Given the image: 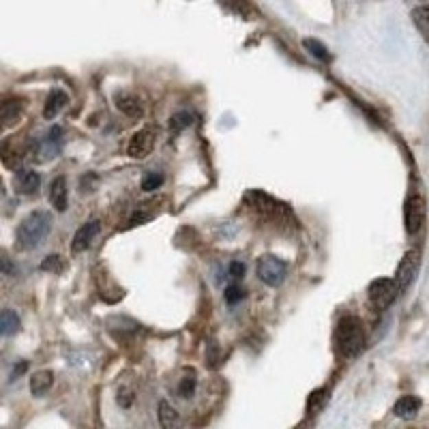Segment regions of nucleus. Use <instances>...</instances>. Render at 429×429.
<instances>
[{
	"mask_svg": "<svg viewBox=\"0 0 429 429\" xmlns=\"http://www.w3.org/2000/svg\"><path fill=\"white\" fill-rule=\"evenodd\" d=\"M52 230V217L43 210H34L30 212L28 217L20 223L17 228V234H15V241H17V247L20 249H34L43 243V239L50 234Z\"/></svg>",
	"mask_w": 429,
	"mask_h": 429,
	"instance_id": "nucleus-1",
	"label": "nucleus"
},
{
	"mask_svg": "<svg viewBox=\"0 0 429 429\" xmlns=\"http://www.w3.org/2000/svg\"><path fill=\"white\" fill-rule=\"evenodd\" d=\"M337 346H339V352L344 356H356L361 350H363V344H365V331H363V322L356 318V316H346L342 322H339L337 327Z\"/></svg>",
	"mask_w": 429,
	"mask_h": 429,
	"instance_id": "nucleus-2",
	"label": "nucleus"
},
{
	"mask_svg": "<svg viewBox=\"0 0 429 429\" xmlns=\"http://www.w3.org/2000/svg\"><path fill=\"white\" fill-rule=\"evenodd\" d=\"M256 273L260 277L262 283L271 285V288H275V285H279L283 279H285V273H288V266H285L283 260L275 258V256H262L256 264Z\"/></svg>",
	"mask_w": 429,
	"mask_h": 429,
	"instance_id": "nucleus-3",
	"label": "nucleus"
},
{
	"mask_svg": "<svg viewBox=\"0 0 429 429\" xmlns=\"http://www.w3.org/2000/svg\"><path fill=\"white\" fill-rule=\"evenodd\" d=\"M395 294H397V285H395V281H390V279H375L369 285V300L378 309L388 307L390 302L395 300Z\"/></svg>",
	"mask_w": 429,
	"mask_h": 429,
	"instance_id": "nucleus-4",
	"label": "nucleus"
},
{
	"mask_svg": "<svg viewBox=\"0 0 429 429\" xmlns=\"http://www.w3.org/2000/svg\"><path fill=\"white\" fill-rule=\"evenodd\" d=\"M60 135H63V129L60 127H52L47 131V135L43 140H39L37 144L32 148V157L37 161H47V159H54L58 153H60Z\"/></svg>",
	"mask_w": 429,
	"mask_h": 429,
	"instance_id": "nucleus-5",
	"label": "nucleus"
},
{
	"mask_svg": "<svg viewBox=\"0 0 429 429\" xmlns=\"http://www.w3.org/2000/svg\"><path fill=\"white\" fill-rule=\"evenodd\" d=\"M153 144H155V133L151 129H142V131L133 133L129 146H127V153L133 159H144V157L151 155Z\"/></svg>",
	"mask_w": 429,
	"mask_h": 429,
	"instance_id": "nucleus-6",
	"label": "nucleus"
},
{
	"mask_svg": "<svg viewBox=\"0 0 429 429\" xmlns=\"http://www.w3.org/2000/svg\"><path fill=\"white\" fill-rule=\"evenodd\" d=\"M99 230H101V223H99L97 219H91L88 223H84V226L76 232L74 243H71V252H74V254L86 252V249L93 245L95 236L99 234Z\"/></svg>",
	"mask_w": 429,
	"mask_h": 429,
	"instance_id": "nucleus-7",
	"label": "nucleus"
},
{
	"mask_svg": "<svg viewBox=\"0 0 429 429\" xmlns=\"http://www.w3.org/2000/svg\"><path fill=\"white\" fill-rule=\"evenodd\" d=\"M423 219H425V204L423 200L419 198V195H415V198H410L408 204H406V228L408 232H419L421 226H423Z\"/></svg>",
	"mask_w": 429,
	"mask_h": 429,
	"instance_id": "nucleus-8",
	"label": "nucleus"
},
{
	"mask_svg": "<svg viewBox=\"0 0 429 429\" xmlns=\"http://www.w3.org/2000/svg\"><path fill=\"white\" fill-rule=\"evenodd\" d=\"M41 185V176L39 172L34 170H20L15 174V189L24 193V195H30V193H37Z\"/></svg>",
	"mask_w": 429,
	"mask_h": 429,
	"instance_id": "nucleus-9",
	"label": "nucleus"
},
{
	"mask_svg": "<svg viewBox=\"0 0 429 429\" xmlns=\"http://www.w3.org/2000/svg\"><path fill=\"white\" fill-rule=\"evenodd\" d=\"M419 412H421V399L415 395H404L402 399H397L395 406H393V415L404 419V421L415 419Z\"/></svg>",
	"mask_w": 429,
	"mask_h": 429,
	"instance_id": "nucleus-10",
	"label": "nucleus"
},
{
	"mask_svg": "<svg viewBox=\"0 0 429 429\" xmlns=\"http://www.w3.org/2000/svg\"><path fill=\"white\" fill-rule=\"evenodd\" d=\"M24 110V101L22 99H7L3 105H0V120H3V127L9 129L20 120Z\"/></svg>",
	"mask_w": 429,
	"mask_h": 429,
	"instance_id": "nucleus-11",
	"label": "nucleus"
},
{
	"mask_svg": "<svg viewBox=\"0 0 429 429\" xmlns=\"http://www.w3.org/2000/svg\"><path fill=\"white\" fill-rule=\"evenodd\" d=\"M50 204L56 208L58 212L67 210V181H65V176H58V178H54L52 185H50Z\"/></svg>",
	"mask_w": 429,
	"mask_h": 429,
	"instance_id": "nucleus-12",
	"label": "nucleus"
},
{
	"mask_svg": "<svg viewBox=\"0 0 429 429\" xmlns=\"http://www.w3.org/2000/svg\"><path fill=\"white\" fill-rule=\"evenodd\" d=\"M159 423L161 429H181V417L176 408L168 402H159Z\"/></svg>",
	"mask_w": 429,
	"mask_h": 429,
	"instance_id": "nucleus-13",
	"label": "nucleus"
},
{
	"mask_svg": "<svg viewBox=\"0 0 429 429\" xmlns=\"http://www.w3.org/2000/svg\"><path fill=\"white\" fill-rule=\"evenodd\" d=\"M52 384H54V375H52V371H37L30 378V393L34 397H43L45 393L52 388Z\"/></svg>",
	"mask_w": 429,
	"mask_h": 429,
	"instance_id": "nucleus-14",
	"label": "nucleus"
},
{
	"mask_svg": "<svg viewBox=\"0 0 429 429\" xmlns=\"http://www.w3.org/2000/svg\"><path fill=\"white\" fill-rule=\"evenodd\" d=\"M116 107L122 114H127L131 118H140L142 114H144V107H142L140 99L133 97V95H118L116 97Z\"/></svg>",
	"mask_w": 429,
	"mask_h": 429,
	"instance_id": "nucleus-15",
	"label": "nucleus"
},
{
	"mask_svg": "<svg viewBox=\"0 0 429 429\" xmlns=\"http://www.w3.org/2000/svg\"><path fill=\"white\" fill-rule=\"evenodd\" d=\"M67 101H69L67 93H63V91H52L50 97H47V101H45V107H43V116L47 120H52L54 116H58V112L67 105Z\"/></svg>",
	"mask_w": 429,
	"mask_h": 429,
	"instance_id": "nucleus-16",
	"label": "nucleus"
},
{
	"mask_svg": "<svg viewBox=\"0 0 429 429\" xmlns=\"http://www.w3.org/2000/svg\"><path fill=\"white\" fill-rule=\"evenodd\" d=\"M412 20L417 24V28L421 30V34L425 37V41L429 43V5H423V7H417L412 11Z\"/></svg>",
	"mask_w": 429,
	"mask_h": 429,
	"instance_id": "nucleus-17",
	"label": "nucleus"
},
{
	"mask_svg": "<svg viewBox=\"0 0 429 429\" xmlns=\"http://www.w3.org/2000/svg\"><path fill=\"white\" fill-rule=\"evenodd\" d=\"M0 331H3V335H13L20 331V318L13 309H5L0 316Z\"/></svg>",
	"mask_w": 429,
	"mask_h": 429,
	"instance_id": "nucleus-18",
	"label": "nucleus"
},
{
	"mask_svg": "<svg viewBox=\"0 0 429 429\" xmlns=\"http://www.w3.org/2000/svg\"><path fill=\"white\" fill-rule=\"evenodd\" d=\"M415 258H417V254H408L406 258H404V262H402V266H399V271H397V283H399V288H404V285L412 279V264H415Z\"/></svg>",
	"mask_w": 429,
	"mask_h": 429,
	"instance_id": "nucleus-19",
	"label": "nucleus"
},
{
	"mask_svg": "<svg viewBox=\"0 0 429 429\" xmlns=\"http://www.w3.org/2000/svg\"><path fill=\"white\" fill-rule=\"evenodd\" d=\"M195 384H198V380H195V371L189 369V371L183 375L181 384H178V395H181V397H191L193 393H195Z\"/></svg>",
	"mask_w": 429,
	"mask_h": 429,
	"instance_id": "nucleus-20",
	"label": "nucleus"
},
{
	"mask_svg": "<svg viewBox=\"0 0 429 429\" xmlns=\"http://www.w3.org/2000/svg\"><path fill=\"white\" fill-rule=\"evenodd\" d=\"M193 122V114L189 112H178L170 118V131L172 133H181L185 127H189V124Z\"/></svg>",
	"mask_w": 429,
	"mask_h": 429,
	"instance_id": "nucleus-21",
	"label": "nucleus"
},
{
	"mask_svg": "<svg viewBox=\"0 0 429 429\" xmlns=\"http://www.w3.org/2000/svg\"><path fill=\"white\" fill-rule=\"evenodd\" d=\"M302 45H305L318 60H329V58H331V56H329V50H327L324 45H322L320 41H316V39H305V41H302Z\"/></svg>",
	"mask_w": 429,
	"mask_h": 429,
	"instance_id": "nucleus-22",
	"label": "nucleus"
},
{
	"mask_svg": "<svg viewBox=\"0 0 429 429\" xmlns=\"http://www.w3.org/2000/svg\"><path fill=\"white\" fill-rule=\"evenodd\" d=\"M161 185H164V176H161V174H155V172L146 174V176H144V181H142V189H144V191H155V189H159Z\"/></svg>",
	"mask_w": 429,
	"mask_h": 429,
	"instance_id": "nucleus-23",
	"label": "nucleus"
},
{
	"mask_svg": "<svg viewBox=\"0 0 429 429\" xmlns=\"http://www.w3.org/2000/svg\"><path fill=\"white\" fill-rule=\"evenodd\" d=\"M324 399H327L324 390H316V393H311L309 399H307V412L316 415L318 410L322 408V404H324Z\"/></svg>",
	"mask_w": 429,
	"mask_h": 429,
	"instance_id": "nucleus-24",
	"label": "nucleus"
},
{
	"mask_svg": "<svg viewBox=\"0 0 429 429\" xmlns=\"http://www.w3.org/2000/svg\"><path fill=\"white\" fill-rule=\"evenodd\" d=\"M243 296H245V292H243L241 285H236V283L228 285L226 292H223V298H226V302H230V305H234V302H239Z\"/></svg>",
	"mask_w": 429,
	"mask_h": 429,
	"instance_id": "nucleus-25",
	"label": "nucleus"
},
{
	"mask_svg": "<svg viewBox=\"0 0 429 429\" xmlns=\"http://www.w3.org/2000/svg\"><path fill=\"white\" fill-rule=\"evenodd\" d=\"M41 268H43V271H50V273H60L63 271V260H60V256H47L41 262Z\"/></svg>",
	"mask_w": 429,
	"mask_h": 429,
	"instance_id": "nucleus-26",
	"label": "nucleus"
},
{
	"mask_svg": "<svg viewBox=\"0 0 429 429\" xmlns=\"http://www.w3.org/2000/svg\"><path fill=\"white\" fill-rule=\"evenodd\" d=\"M245 271H247V268H245V264H243L241 260H234V262L230 264V277L243 279V277H245Z\"/></svg>",
	"mask_w": 429,
	"mask_h": 429,
	"instance_id": "nucleus-27",
	"label": "nucleus"
}]
</instances>
